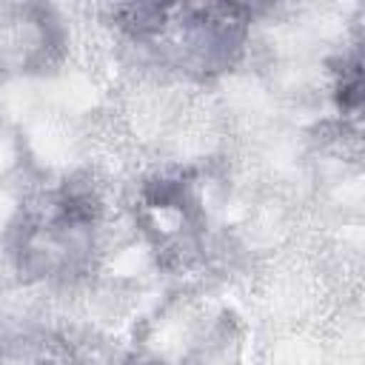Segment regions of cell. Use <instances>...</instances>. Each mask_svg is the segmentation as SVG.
I'll use <instances>...</instances> for the list:
<instances>
[{
    "mask_svg": "<svg viewBox=\"0 0 365 365\" xmlns=\"http://www.w3.org/2000/svg\"><path fill=\"white\" fill-rule=\"evenodd\" d=\"M111 14L160 63L197 77L231 68L251 23V9L240 3H131Z\"/></svg>",
    "mask_w": 365,
    "mask_h": 365,
    "instance_id": "6da1fadb",
    "label": "cell"
},
{
    "mask_svg": "<svg viewBox=\"0 0 365 365\" xmlns=\"http://www.w3.org/2000/svg\"><path fill=\"white\" fill-rule=\"evenodd\" d=\"M100 202L88 185L63 182L31 197L11 225V257L17 271L43 277H71L86 271L94 248Z\"/></svg>",
    "mask_w": 365,
    "mask_h": 365,
    "instance_id": "7a4b0ae2",
    "label": "cell"
},
{
    "mask_svg": "<svg viewBox=\"0 0 365 365\" xmlns=\"http://www.w3.org/2000/svg\"><path fill=\"white\" fill-rule=\"evenodd\" d=\"M140 222L165 265H185L200 251L202 234V214L191 174H171L145 182L140 197Z\"/></svg>",
    "mask_w": 365,
    "mask_h": 365,
    "instance_id": "3957f363",
    "label": "cell"
}]
</instances>
